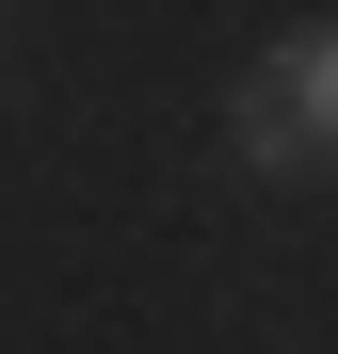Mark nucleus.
Wrapping results in <instances>:
<instances>
[{"label": "nucleus", "mask_w": 338, "mask_h": 354, "mask_svg": "<svg viewBox=\"0 0 338 354\" xmlns=\"http://www.w3.org/2000/svg\"><path fill=\"white\" fill-rule=\"evenodd\" d=\"M225 113H242V161H274V177L338 161V17H322V32H290L242 97H225Z\"/></svg>", "instance_id": "1"}]
</instances>
